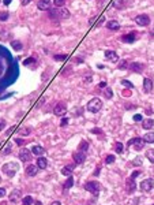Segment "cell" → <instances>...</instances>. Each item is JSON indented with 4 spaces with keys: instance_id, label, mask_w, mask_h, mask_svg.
<instances>
[{
    "instance_id": "6da1fadb",
    "label": "cell",
    "mask_w": 154,
    "mask_h": 205,
    "mask_svg": "<svg viewBox=\"0 0 154 205\" xmlns=\"http://www.w3.org/2000/svg\"><path fill=\"white\" fill-rule=\"evenodd\" d=\"M86 108H87V111H90V112H93V114H95V112H98L102 108V101H101L100 98H91L90 101L87 102V105H86Z\"/></svg>"
},
{
    "instance_id": "7a4b0ae2",
    "label": "cell",
    "mask_w": 154,
    "mask_h": 205,
    "mask_svg": "<svg viewBox=\"0 0 154 205\" xmlns=\"http://www.w3.org/2000/svg\"><path fill=\"white\" fill-rule=\"evenodd\" d=\"M1 171H3L7 176L12 178L14 175L17 174V171H18V165L15 164V163H7V164H4L1 167Z\"/></svg>"
},
{
    "instance_id": "3957f363",
    "label": "cell",
    "mask_w": 154,
    "mask_h": 205,
    "mask_svg": "<svg viewBox=\"0 0 154 205\" xmlns=\"http://www.w3.org/2000/svg\"><path fill=\"white\" fill-rule=\"evenodd\" d=\"M85 189H86L87 192L93 193L94 196H97V194L100 193L101 186H100V183H98V182H94V181H91V182L85 183Z\"/></svg>"
},
{
    "instance_id": "277c9868",
    "label": "cell",
    "mask_w": 154,
    "mask_h": 205,
    "mask_svg": "<svg viewBox=\"0 0 154 205\" xmlns=\"http://www.w3.org/2000/svg\"><path fill=\"white\" fill-rule=\"evenodd\" d=\"M145 144L146 142L142 138H138V137H136V138H132L128 141V146H134L135 151H142L143 146H145Z\"/></svg>"
},
{
    "instance_id": "5b68a950",
    "label": "cell",
    "mask_w": 154,
    "mask_h": 205,
    "mask_svg": "<svg viewBox=\"0 0 154 205\" xmlns=\"http://www.w3.org/2000/svg\"><path fill=\"white\" fill-rule=\"evenodd\" d=\"M8 200L10 202H19V201L22 200V192L19 190V189H15V190H12V192L10 193V196H8Z\"/></svg>"
},
{
    "instance_id": "8992f818",
    "label": "cell",
    "mask_w": 154,
    "mask_h": 205,
    "mask_svg": "<svg viewBox=\"0 0 154 205\" xmlns=\"http://www.w3.org/2000/svg\"><path fill=\"white\" fill-rule=\"evenodd\" d=\"M153 186H154L153 179H150V178L145 179V181H142V183H141V190L145 193H149L153 190Z\"/></svg>"
},
{
    "instance_id": "52a82bcc",
    "label": "cell",
    "mask_w": 154,
    "mask_h": 205,
    "mask_svg": "<svg viewBox=\"0 0 154 205\" xmlns=\"http://www.w3.org/2000/svg\"><path fill=\"white\" fill-rule=\"evenodd\" d=\"M53 112L56 116H63L66 115V112H67V107H66V104L64 102H59V104H56L53 108Z\"/></svg>"
},
{
    "instance_id": "ba28073f",
    "label": "cell",
    "mask_w": 154,
    "mask_h": 205,
    "mask_svg": "<svg viewBox=\"0 0 154 205\" xmlns=\"http://www.w3.org/2000/svg\"><path fill=\"white\" fill-rule=\"evenodd\" d=\"M135 22H136V25H139V26H147L150 23V18H149V15L142 14V15H138L135 18Z\"/></svg>"
},
{
    "instance_id": "9c48e42d",
    "label": "cell",
    "mask_w": 154,
    "mask_h": 205,
    "mask_svg": "<svg viewBox=\"0 0 154 205\" xmlns=\"http://www.w3.org/2000/svg\"><path fill=\"white\" fill-rule=\"evenodd\" d=\"M73 159L75 161V164H83L85 160H86V155H85V152H75L73 155Z\"/></svg>"
},
{
    "instance_id": "30bf717a",
    "label": "cell",
    "mask_w": 154,
    "mask_h": 205,
    "mask_svg": "<svg viewBox=\"0 0 154 205\" xmlns=\"http://www.w3.org/2000/svg\"><path fill=\"white\" fill-rule=\"evenodd\" d=\"M128 68H130V71H132V73H142L143 68H145V66L139 62H132L131 64H128Z\"/></svg>"
},
{
    "instance_id": "8fae6325",
    "label": "cell",
    "mask_w": 154,
    "mask_h": 205,
    "mask_svg": "<svg viewBox=\"0 0 154 205\" xmlns=\"http://www.w3.org/2000/svg\"><path fill=\"white\" fill-rule=\"evenodd\" d=\"M105 58L108 59L109 62H112V63H117L119 62V55L116 54L115 51H110V49L105 51Z\"/></svg>"
},
{
    "instance_id": "7c38bea8",
    "label": "cell",
    "mask_w": 154,
    "mask_h": 205,
    "mask_svg": "<svg viewBox=\"0 0 154 205\" xmlns=\"http://www.w3.org/2000/svg\"><path fill=\"white\" fill-rule=\"evenodd\" d=\"M19 159L22 161L32 160V152L29 151V149H21V152H19Z\"/></svg>"
},
{
    "instance_id": "4fadbf2b",
    "label": "cell",
    "mask_w": 154,
    "mask_h": 205,
    "mask_svg": "<svg viewBox=\"0 0 154 205\" xmlns=\"http://www.w3.org/2000/svg\"><path fill=\"white\" fill-rule=\"evenodd\" d=\"M37 7H38V10H41V11H48V10L50 8V1L49 0H40V1L37 3Z\"/></svg>"
},
{
    "instance_id": "5bb4252c",
    "label": "cell",
    "mask_w": 154,
    "mask_h": 205,
    "mask_svg": "<svg viewBox=\"0 0 154 205\" xmlns=\"http://www.w3.org/2000/svg\"><path fill=\"white\" fill-rule=\"evenodd\" d=\"M37 169H38L37 165L30 164L26 168V175H27V176H36V175H37Z\"/></svg>"
},
{
    "instance_id": "9a60e30c",
    "label": "cell",
    "mask_w": 154,
    "mask_h": 205,
    "mask_svg": "<svg viewBox=\"0 0 154 205\" xmlns=\"http://www.w3.org/2000/svg\"><path fill=\"white\" fill-rule=\"evenodd\" d=\"M44 148L40 146V145H34V146L30 149V152H32L33 155H36V156H41V155H44Z\"/></svg>"
},
{
    "instance_id": "2e32d148",
    "label": "cell",
    "mask_w": 154,
    "mask_h": 205,
    "mask_svg": "<svg viewBox=\"0 0 154 205\" xmlns=\"http://www.w3.org/2000/svg\"><path fill=\"white\" fill-rule=\"evenodd\" d=\"M37 167L38 168H41V169H45L46 167H48V160H46L45 157H38L37 159Z\"/></svg>"
},
{
    "instance_id": "e0dca14e",
    "label": "cell",
    "mask_w": 154,
    "mask_h": 205,
    "mask_svg": "<svg viewBox=\"0 0 154 205\" xmlns=\"http://www.w3.org/2000/svg\"><path fill=\"white\" fill-rule=\"evenodd\" d=\"M120 40L123 41V43H127V44H131V43H134L135 41V36L134 34H124V36H122V38Z\"/></svg>"
},
{
    "instance_id": "ac0fdd59",
    "label": "cell",
    "mask_w": 154,
    "mask_h": 205,
    "mask_svg": "<svg viewBox=\"0 0 154 205\" xmlns=\"http://www.w3.org/2000/svg\"><path fill=\"white\" fill-rule=\"evenodd\" d=\"M143 88H145L146 92H151V90H153V81L149 79V78H145V81H143Z\"/></svg>"
},
{
    "instance_id": "d6986e66",
    "label": "cell",
    "mask_w": 154,
    "mask_h": 205,
    "mask_svg": "<svg viewBox=\"0 0 154 205\" xmlns=\"http://www.w3.org/2000/svg\"><path fill=\"white\" fill-rule=\"evenodd\" d=\"M106 27L110 29V30H117V29H120V23H119L117 21H109V22L106 23Z\"/></svg>"
},
{
    "instance_id": "ffe728a7",
    "label": "cell",
    "mask_w": 154,
    "mask_h": 205,
    "mask_svg": "<svg viewBox=\"0 0 154 205\" xmlns=\"http://www.w3.org/2000/svg\"><path fill=\"white\" fill-rule=\"evenodd\" d=\"M70 11L67 8H60L59 10V18H63V19H68L70 18Z\"/></svg>"
},
{
    "instance_id": "44dd1931",
    "label": "cell",
    "mask_w": 154,
    "mask_h": 205,
    "mask_svg": "<svg viewBox=\"0 0 154 205\" xmlns=\"http://www.w3.org/2000/svg\"><path fill=\"white\" fill-rule=\"evenodd\" d=\"M142 126H143V129H146V130L153 129V127H154L153 119H145V121H143V123H142Z\"/></svg>"
},
{
    "instance_id": "7402d4cb",
    "label": "cell",
    "mask_w": 154,
    "mask_h": 205,
    "mask_svg": "<svg viewBox=\"0 0 154 205\" xmlns=\"http://www.w3.org/2000/svg\"><path fill=\"white\" fill-rule=\"evenodd\" d=\"M73 169H74L73 165H67V167H63V168H61V174H63L64 176H70V175L73 174Z\"/></svg>"
},
{
    "instance_id": "603a6c76",
    "label": "cell",
    "mask_w": 154,
    "mask_h": 205,
    "mask_svg": "<svg viewBox=\"0 0 154 205\" xmlns=\"http://www.w3.org/2000/svg\"><path fill=\"white\" fill-rule=\"evenodd\" d=\"M11 47L14 48V51H22V43H21L19 40L11 41Z\"/></svg>"
},
{
    "instance_id": "cb8c5ba5",
    "label": "cell",
    "mask_w": 154,
    "mask_h": 205,
    "mask_svg": "<svg viewBox=\"0 0 154 205\" xmlns=\"http://www.w3.org/2000/svg\"><path fill=\"white\" fill-rule=\"evenodd\" d=\"M142 139H143L145 142H147V144H153V142H154V133H147V134H145Z\"/></svg>"
},
{
    "instance_id": "d4e9b609",
    "label": "cell",
    "mask_w": 154,
    "mask_h": 205,
    "mask_svg": "<svg viewBox=\"0 0 154 205\" xmlns=\"http://www.w3.org/2000/svg\"><path fill=\"white\" fill-rule=\"evenodd\" d=\"M63 186H64V189H70V187H73V186H74V178L71 176V175L68 176V179L66 181V182H64Z\"/></svg>"
},
{
    "instance_id": "484cf974",
    "label": "cell",
    "mask_w": 154,
    "mask_h": 205,
    "mask_svg": "<svg viewBox=\"0 0 154 205\" xmlns=\"http://www.w3.org/2000/svg\"><path fill=\"white\" fill-rule=\"evenodd\" d=\"M11 151H12V145H11V142L6 144V146L3 148V151H1V155H8V153H11Z\"/></svg>"
},
{
    "instance_id": "4316f807",
    "label": "cell",
    "mask_w": 154,
    "mask_h": 205,
    "mask_svg": "<svg viewBox=\"0 0 154 205\" xmlns=\"http://www.w3.org/2000/svg\"><path fill=\"white\" fill-rule=\"evenodd\" d=\"M117 67H119V70H126V68H128V60H126V59L120 60Z\"/></svg>"
},
{
    "instance_id": "83f0119b",
    "label": "cell",
    "mask_w": 154,
    "mask_h": 205,
    "mask_svg": "<svg viewBox=\"0 0 154 205\" xmlns=\"http://www.w3.org/2000/svg\"><path fill=\"white\" fill-rule=\"evenodd\" d=\"M33 202H34V200H33V197H30V196H26L22 198V204H25V205H30V204H33Z\"/></svg>"
},
{
    "instance_id": "f1b7e54d",
    "label": "cell",
    "mask_w": 154,
    "mask_h": 205,
    "mask_svg": "<svg viewBox=\"0 0 154 205\" xmlns=\"http://www.w3.org/2000/svg\"><path fill=\"white\" fill-rule=\"evenodd\" d=\"M127 187H128V190H131V192H134V190H135V181H134V178L128 179Z\"/></svg>"
},
{
    "instance_id": "f546056e",
    "label": "cell",
    "mask_w": 154,
    "mask_h": 205,
    "mask_svg": "<svg viewBox=\"0 0 154 205\" xmlns=\"http://www.w3.org/2000/svg\"><path fill=\"white\" fill-rule=\"evenodd\" d=\"M30 133H32V129H30V127H22V129L19 130V134L23 135V137H25V135H29Z\"/></svg>"
},
{
    "instance_id": "4dcf8cb0",
    "label": "cell",
    "mask_w": 154,
    "mask_h": 205,
    "mask_svg": "<svg viewBox=\"0 0 154 205\" xmlns=\"http://www.w3.org/2000/svg\"><path fill=\"white\" fill-rule=\"evenodd\" d=\"M36 63V59L34 58H27L25 62H23V66H26V67H29V66H32V64H34Z\"/></svg>"
},
{
    "instance_id": "1f68e13d",
    "label": "cell",
    "mask_w": 154,
    "mask_h": 205,
    "mask_svg": "<svg viewBox=\"0 0 154 205\" xmlns=\"http://www.w3.org/2000/svg\"><path fill=\"white\" fill-rule=\"evenodd\" d=\"M8 17H10V14L7 13V11H0V21H7L8 19Z\"/></svg>"
},
{
    "instance_id": "d6a6232c",
    "label": "cell",
    "mask_w": 154,
    "mask_h": 205,
    "mask_svg": "<svg viewBox=\"0 0 154 205\" xmlns=\"http://www.w3.org/2000/svg\"><path fill=\"white\" fill-rule=\"evenodd\" d=\"M79 149H81V152H86L87 149H89V144H87L86 141H82L81 145H79Z\"/></svg>"
},
{
    "instance_id": "836d02e7",
    "label": "cell",
    "mask_w": 154,
    "mask_h": 205,
    "mask_svg": "<svg viewBox=\"0 0 154 205\" xmlns=\"http://www.w3.org/2000/svg\"><path fill=\"white\" fill-rule=\"evenodd\" d=\"M49 15H50V18H55V17H59V10L57 8H49Z\"/></svg>"
},
{
    "instance_id": "e575fe53",
    "label": "cell",
    "mask_w": 154,
    "mask_h": 205,
    "mask_svg": "<svg viewBox=\"0 0 154 205\" xmlns=\"http://www.w3.org/2000/svg\"><path fill=\"white\" fill-rule=\"evenodd\" d=\"M115 151L117 153H123V144L122 142H116L115 144Z\"/></svg>"
},
{
    "instance_id": "d590c367",
    "label": "cell",
    "mask_w": 154,
    "mask_h": 205,
    "mask_svg": "<svg viewBox=\"0 0 154 205\" xmlns=\"http://www.w3.org/2000/svg\"><path fill=\"white\" fill-rule=\"evenodd\" d=\"M105 163H106V164H112V163H115V156H113V155H108L106 159H105Z\"/></svg>"
},
{
    "instance_id": "8d00e7d4",
    "label": "cell",
    "mask_w": 154,
    "mask_h": 205,
    "mask_svg": "<svg viewBox=\"0 0 154 205\" xmlns=\"http://www.w3.org/2000/svg\"><path fill=\"white\" fill-rule=\"evenodd\" d=\"M146 156H147V159H149L151 163L154 161V153H153V151H147V153H146Z\"/></svg>"
},
{
    "instance_id": "74e56055",
    "label": "cell",
    "mask_w": 154,
    "mask_h": 205,
    "mask_svg": "<svg viewBox=\"0 0 154 205\" xmlns=\"http://www.w3.org/2000/svg\"><path fill=\"white\" fill-rule=\"evenodd\" d=\"M53 3H55V6H56V7H61V6L66 4V0H55Z\"/></svg>"
},
{
    "instance_id": "f35d334b",
    "label": "cell",
    "mask_w": 154,
    "mask_h": 205,
    "mask_svg": "<svg viewBox=\"0 0 154 205\" xmlns=\"http://www.w3.org/2000/svg\"><path fill=\"white\" fill-rule=\"evenodd\" d=\"M53 59H55V60H66L67 56H66V55H55Z\"/></svg>"
},
{
    "instance_id": "ab89813d",
    "label": "cell",
    "mask_w": 154,
    "mask_h": 205,
    "mask_svg": "<svg viewBox=\"0 0 154 205\" xmlns=\"http://www.w3.org/2000/svg\"><path fill=\"white\" fill-rule=\"evenodd\" d=\"M112 96H113L112 90H110V89H105V97H106V98H112Z\"/></svg>"
},
{
    "instance_id": "60d3db41",
    "label": "cell",
    "mask_w": 154,
    "mask_h": 205,
    "mask_svg": "<svg viewBox=\"0 0 154 205\" xmlns=\"http://www.w3.org/2000/svg\"><path fill=\"white\" fill-rule=\"evenodd\" d=\"M122 84L124 85L126 88H131V89H132V88H134V85H132L131 82H128V81H122Z\"/></svg>"
},
{
    "instance_id": "b9f144b4",
    "label": "cell",
    "mask_w": 154,
    "mask_h": 205,
    "mask_svg": "<svg viewBox=\"0 0 154 205\" xmlns=\"http://www.w3.org/2000/svg\"><path fill=\"white\" fill-rule=\"evenodd\" d=\"M142 159H141V157H136V159H135V161H132V165H141L142 164Z\"/></svg>"
},
{
    "instance_id": "7bdbcfd3",
    "label": "cell",
    "mask_w": 154,
    "mask_h": 205,
    "mask_svg": "<svg viewBox=\"0 0 154 205\" xmlns=\"http://www.w3.org/2000/svg\"><path fill=\"white\" fill-rule=\"evenodd\" d=\"M6 127V121L4 119H0V131H3Z\"/></svg>"
},
{
    "instance_id": "ee69618b",
    "label": "cell",
    "mask_w": 154,
    "mask_h": 205,
    "mask_svg": "<svg viewBox=\"0 0 154 205\" xmlns=\"http://www.w3.org/2000/svg\"><path fill=\"white\" fill-rule=\"evenodd\" d=\"M6 196V189L4 187H0V198H3Z\"/></svg>"
},
{
    "instance_id": "f6af8a7d",
    "label": "cell",
    "mask_w": 154,
    "mask_h": 205,
    "mask_svg": "<svg viewBox=\"0 0 154 205\" xmlns=\"http://www.w3.org/2000/svg\"><path fill=\"white\" fill-rule=\"evenodd\" d=\"M134 121H135V122H141V121H142V115H139V114H136V115L134 116Z\"/></svg>"
},
{
    "instance_id": "bcb514c9",
    "label": "cell",
    "mask_w": 154,
    "mask_h": 205,
    "mask_svg": "<svg viewBox=\"0 0 154 205\" xmlns=\"http://www.w3.org/2000/svg\"><path fill=\"white\" fill-rule=\"evenodd\" d=\"M91 79H93L91 77H85V78H83V82H85V84H90Z\"/></svg>"
},
{
    "instance_id": "7dc6e473",
    "label": "cell",
    "mask_w": 154,
    "mask_h": 205,
    "mask_svg": "<svg viewBox=\"0 0 154 205\" xmlns=\"http://www.w3.org/2000/svg\"><path fill=\"white\" fill-rule=\"evenodd\" d=\"M67 123H68V119H67V118H63V119H61V123H60V126L63 127V126H66Z\"/></svg>"
},
{
    "instance_id": "c3c4849f",
    "label": "cell",
    "mask_w": 154,
    "mask_h": 205,
    "mask_svg": "<svg viewBox=\"0 0 154 205\" xmlns=\"http://www.w3.org/2000/svg\"><path fill=\"white\" fill-rule=\"evenodd\" d=\"M15 141H17V144H18V145H23V144H25V141H23V139H21V138H17Z\"/></svg>"
},
{
    "instance_id": "681fc988",
    "label": "cell",
    "mask_w": 154,
    "mask_h": 205,
    "mask_svg": "<svg viewBox=\"0 0 154 205\" xmlns=\"http://www.w3.org/2000/svg\"><path fill=\"white\" fill-rule=\"evenodd\" d=\"M100 88H106V82H105V81L100 82Z\"/></svg>"
},
{
    "instance_id": "f907efd6",
    "label": "cell",
    "mask_w": 154,
    "mask_h": 205,
    "mask_svg": "<svg viewBox=\"0 0 154 205\" xmlns=\"http://www.w3.org/2000/svg\"><path fill=\"white\" fill-rule=\"evenodd\" d=\"M32 0H22V6H26V4H29Z\"/></svg>"
},
{
    "instance_id": "816d5d0a",
    "label": "cell",
    "mask_w": 154,
    "mask_h": 205,
    "mask_svg": "<svg viewBox=\"0 0 154 205\" xmlns=\"http://www.w3.org/2000/svg\"><path fill=\"white\" fill-rule=\"evenodd\" d=\"M12 131H14V127H11V129H10V130H8V131H7V133H6V134H7V135H10V134L12 133Z\"/></svg>"
},
{
    "instance_id": "f5cc1de1",
    "label": "cell",
    "mask_w": 154,
    "mask_h": 205,
    "mask_svg": "<svg viewBox=\"0 0 154 205\" xmlns=\"http://www.w3.org/2000/svg\"><path fill=\"white\" fill-rule=\"evenodd\" d=\"M138 175H139V171H136V172H134V174H132V178H135V176H138Z\"/></svg>"
},
{
    "instance_id": "db71d44e",
    "label": "cell",
    "mask_w": 154,
    "mask_h": 205,
    "mask_svg": "<svg viewBox=\"0 0 154 205\" xmlns=\"http://www.w3.org/2000/svg\"><path fill=\"white\" fill-rule=\"evenodd\" d=\"M3 3H4V4H10V3H11V0H3Z\"/></svg>"
},
{
    "instance_id": "11a10c76",
    "label": "cell",
    "mask_w": 154,
    "mask_h": 205,
    "mask_svg": "<svg viewBox=\"0 0 154 205\" xmlns=\"http://www.w3.org/2000/svg\"><path fill=\"white\" fill-rule=\"evenodd\" d=\"M52 204H53V205H60V201H53Z\"/></svg>"
}]
</instances>
